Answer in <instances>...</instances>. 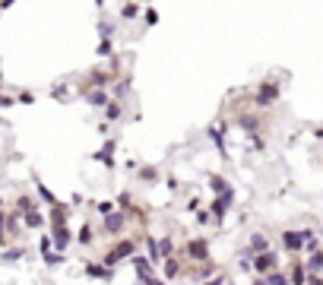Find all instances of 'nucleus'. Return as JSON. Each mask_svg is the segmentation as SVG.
<instances>
[{
  "instance_id": "obj_1",
  "label": "nucleus",
  "mask_w": 323,
  "mask_h": 285,
  "mask_svg": "<svg viewBox=\"0 0 323 285\" xmlns=\"http://www.w3.org/2000/svg\"><path fill=\"white\" fill-rule=\"evenodd\" d=\"M133 251H136V244H133V241H117V244H114V251H111V254H105V266H108V269L117 266L121 260L133 257Z\"/></svg>"
},
{
  "instance_id": "obj_2",
  "label": "nucleus",
  "mask_w": 323,
  "mask_h": 285,
  "mask_svg": "<svg viewBox=\"0 0 323 285\" xmlns=\"http://www.w3.org/2000/svg\"><path fill=\"white\" fill-rule=\"evenodd\" d=\"M276 263H279L276 254H272V251H263V254H254V263H250V266H254L260 276H266V272L276 269Z\"/></svg>"
},
{
  "instance_id": "obj_3",
  "label": "nucleus",
  "mask_w": 323,
  "mask_h": 285,
  "mask_svg": "<svg viewBox=\"0 0 323 285\" xmlns=\"http://www.w3.org/2000/svg\"><path fill=\"white\" fill-rule=\"evenodd\" d=\"M276 99H279V82H263V86L257 89V105H260V108L272 105Z\"/></svg>"
},
{
  "instance_id": "obj_4",
  "label": "nucleus",
  "mask_w": 323,
  "mask_h": 285,
  "mask_svg": "<svg viewBox=\"0 0 323 285\" xmlns=\"http://www.w3.org/2000/svg\"><path fill=\"white\" fill-rule=\"evenodd\" d=\"M232 190H225V194H219V197H215L212 200V216L215 219H225V212H228V206H232Z\"/></svg>"
},
{
  "instance_id": "obj_5",
  "label": "nucleus",
  "mask_w": 323,
  "mask_h": 285,
  "mask_svg": "<svg viewBox=\"0 0 323 285\" xmlns=\"http://www.w3.org/2000/svg\"><path fill=\"white\" fill-rule=\"evenodd\" d=\"M187 251H190V257H194L197 263H206V260H209V247H206L203 238H194V241L187 244Z\"/></svg>"
},
{
  "instance_id": "obj_6",
  "label": "nucleus",
  "mask_w": 323,
  "mask_h": 285,
  "mask_svg": "<svg viewBox=\"0 0 323 285\" xmlns=\"http://www.w3.org/2000/svg\"><path fill=\"white\" fill-rule=\"evenodd\" d=\"M48 225H51V228H64L67 225V206L57 203V206L48 209Z\"/></svg>"
},
{
  "instance_id": "obj_7",
  "label": "nucleus",
  "mask_w": 323,
  "mask_h": 285,
  "mask_svg": "<svg viewBox=\"0 0 323 285\" xmlns=\"http://www.w3.org/2000/svg\"><path fill=\"white\" fill-rule=\"evenodd\" d=\"M282 244H285V251H292V254L304 251V238H301V231H285V234H282Z\"/></svg>"
},
{
  "instance_id": "obj_8",
  "label": "nucleus",
  "mask_w": 323,
  "mask_h": 285,
  "mask_svg": "<svg viewBox=\"0 0 323 285\" xmlns=\"http://www.w3.org/2000/svg\"><path fill=\"white\" fill-rule=\"evenodd\" d=\"M70 241H73V234H70L67 225H64V228H51V244L54 247H61V251H64V247H70Z\"/></svg>"
},
{
  "instance_id": "obj_9",
  "label": "nucleus",
  "mask_w": 323,
  "mask_h": 285,
  "mask_svg": "<svg viewBox=\"0 0 323 285\" xmlns=\"http://www.w3.org/2000/svg\"><path fill=\"white\" fill-rule=\"evenodd\" d=\"M22 225H26V228H41V225H44V212L41 209H26V212H22Z\"/></svg>"
},
{
  "instance_id": "obj_10",
  "label": "nucleus",
  "mask_w": 323,
  "mask_h": 285,
  "mask_svg": "<svg viewBox=\"0 0 323 285\" xmlns=\"http://www.w3.org/2000/svg\"><path fill=\"white\" fill-rule=\"evenodd\" d=\"M124 222H127V219H124V209H121V212H111V216H105V231H108V234H117V231L124 228Z\"/></svg>"
},
{
  "instance_id": "obj_11",
  "label": "nucleus",
  "mask_w": 323,
  "mask_h": 285,
  "mask_svg": "<svg viewBox=\"0 0 323 285\" xmlns=\"http://www.w3.org/2000/svg\"><path fill=\"white\" fill-rule=\"evenodd\" d=\"M304 269L310 272V276H320V272H323V251H310V257H307Z\"/></svg>"
},
{
  "instance_id": "obj_12",
  "label": "nucleus",
  "mask_w": 323,
  "mask_h": 285,
  "mask_svg": "<svg viewBox=\"0 0 323 285\" xmlns=\"http://www.w3.org/2000/svg\"><path fill=\"white\" fill-rule=\"evenodd\" d=\"M86 102L95 105V108H105V105H108V95H105L102 89H95V86H92V89L86 92Z\"/></svg>"
},
{
  "instance_id": "obj_13",
  "label": "nucleus",
  "mask_w": 323,
  "mask_h": 285,
  "mask_svg": "<svg viewBox=\"0 0 323 285\" xmlns=\"http://www.w3.org/2000/svg\"><path fill=\"white\" fill-rule=\"evenodd\" d=\"M304 282H307V269L301 263H295L292 272H289V285H304Z\"/></svg>"
},
{
  "instance_id": "obj_14",
  "label": "nucleus",
  "mask_w": 323,
  "mask_h": 285,
  "mask_svg": "<svg viewBox=\"0 0 323 285\" xmlns=\"http://www.w3.org/2000/svg\"><path fill=\"white\" fill-rule=\"evenodd\" d=\"M111 152H114V139H111V142H105V149H102L95 159H99V162L105 165V168H114V159H111Z\"/></svg>"
},
{
  "instance_id": "obj_15",
  "label": "nucleus",
  "mask_w": 323,
  "mask_h": 285,
  "mask_svg": "<svg viewBox=\"0 0 323 285\" xmlns=\"http://www.w3.org/2000/svg\"><path fill=\"white\" fill-rule=\"evenodd\" d=\"M266 238H263V234H254V238H250V247H247V254L250 257H254V254H263V251H266Z\"/></svg>"
},
{
  "instance_id": "obj_16",
  "label": "nucleus",
  "mask_w": 323,
  "mask_h": 285,
  "mask_svg": "<svg viewBox=\"0 0 323 285\" xmlns=\"http://www.w3.org/2000/svg\"><path fill=\"white\" fill-rule=\"evenodd\" d=\"M86 272H89L92 279H108V276H111V269H108L105 263H89V266H86Z\"/></svg>"
},
{
  "instance_id": "obj_17",
  "label": "nucleus",
  "mask_w": 323,
  "mask_h": 285,
  "mask_svg": "<svg viewBox=\"0 0 323 285\" xmlns=\"http://www.w3.org/2000/svg\"><path fill=\"white\" fill-rule=\"evenodd\" d=\"M263 282H266V285H289V276H282V272L272 269V272H266V276H263Z\"/></svg>"
},
{
  "instance_id": "obj_18",
  "label": "nucleus",
  "mask_w": 323,
  "mask_h": 285,
  "mask_svg": "<svg viewBox=\"0 0 323 285\" xmlns=\"http://www.w3.org/2000/svg\"><path fill=\"white\" fill-rule=\"evenodd\" d=\"M209 184H212L215 194H225V190H232V187H228V181H225L222 174H212V177H209Z\"/></svg>"
},
{
  "instance_id": "obj_19",
  "label": "nucleus",
  "mask_w": 323,
  "mask_h": 285,
  "mask_svg": "<svg viewBox=\"0 0 323 285\" xmlns=\"http://www.w3.org/2000/svg\"><path fill=\"white\" fill-rule=\"evenodd\" d=\"M105 117H108V121H117V117H121V105H117V102H108V105H105Z\"/></svg>"
},
{
  "instance_id": "obj_20",
  "label": "nucleus",
  "mask_w": 323,
  "mask_h": 285,
  "mask_svg": "<svg viewBox=\"0 0 323 285\" xmlns=\"http://www.w3.org/2000/svg\"><path fill=\"white\" fill-rule=\"evenodd\" d=\"M165 260H168V263H165V276H177V272H181L177 260H174V257H165Z\"/></svg>"
},
{
  "instance_id": "obj_21",
  "label": "nucleus",
  "mask_w": 323,
  "mask_h": 285,
  "mask_svg": "<svg viewBox=\"0 0 323 285\" xmlns=\"http://www.w3.org/2000/svg\"><path fill=\"white\" fill-rule=\"evenodd\" d=\"M140 13V7L136 4H124V10H121V19H133Z\"/></svg>"
},
{
  "instance_id": "obj_22",
  "label": "nucleus",
  "mask_w": 323,
  "mask_h": 285,
  "mask_svg": "<svg viewBox=\"0 0 323 285\" xmlns=\"http://www.w3.org/2000/svg\"><path fill=\"white\" fill-rule=\"evenodd\" d=\"M140 177H143V181H159V171L146 165V168H140Z\"/></svg>"
},
{
  "instance_id": "obj_23",
  "label": "nucleus",
  "mask_w": 323,
  "mask_h": 285,
  "mask_svg": "<svg viewBox=\"0 0 323 285\" xmlns=\"http://www.w3.org/2000/svg\"><path fill=\"white\" fill-rule=\"evenodd\" d=\"M111 32H114V26H111L108 19H102V22H99V35H102V38H111Z\"/></svg>"
},
{
  "instance_id": "obj_24",
  "label": "nucleus",
  "mask_w": 323,
  "mask_h": 285,
  "mask_svg": "<svg viewBox=\"0 0 323 285\" xmlns=\"http://www.w3.org/2000/svg\"><path fill=\"white\" fill-rule=\"evenodd\" d=\"M38 197H41V200H48V203H51V206H57V200H54V194H51V190H48L44 184H38Z\"/></svg>"
},
{
  "instance_id": "obj_25",
  "label": "nucleus",
  "mask_w": 323,
  "mask_h": 285,
  "mask_svg": "<svg viewBox=\"0 0 323 285\" xmlns=\"http://www.w3.org/2000/svg\"><path fill=\"white\" fill-rule=\"evenodd\" d=\"M79 244H92V228H89V225L79 228Z\"/></svg>"
},
{
  "instance_id": "obj_26",
  "label": "nucleus",
  "mask_w": 323,
  "mask_h": 285,
  "mask_svg": "<svg viewBox=\"0 0 323 285\" xmlns=\"http://www.w3.org/2000/svg\"><path fill=\"white\" fill-rule=\"evenodd\" d=\"M111 212H114V203H108V200L99 203V216H111Z\"/></svg>"
},
{
  "instance_id": "obj_27",
  "label": "nucleus",
  "mask_w": 323,
  "mask_h": 285,
  "mask_svg": "<svg viewBox=\"0 0 323 285\" xmlns=\"http://www.w3.org/2000/svg\"><path fill=\"white\" fill-rule=\"evenodd\" d=\"M143 19H146V26H155V22H159V13H155V10H146V16H143Z\"/></svg>"
},
{
  "instance_id": "obj_28",
  "label": "nucleus",
  "mask_w": 323,
  "mask_h": 285,
  "mask_svg": "<svg viewBox=\"0 0 323 285\" xmlns=\"http://www.w3.org/2000/svg\"><path fill=\"white\" fill-rule=\"evenodd\" d=\"M99 54H111V41H108V38H102V44H99Z\"/></svg>"
},
{
  "instance_id": "obj_29",
  "label": "nucleus",
  "mask_w": 323,
  "mask_h": 285,
  "mask_svg": "<svg viewBox=\"0 0 323 285\" xmlns=\"http://www.w3.org/2000/svg\"><path fill=\"white\" fill-rule=\"evenodd\" d=\"M222 282H225V279H222V276H215V279H209V282H206V285H222Z\"/></svg>"
},
{
  "instance_id": "obj_30",
  "label": "nucleus",
  "mask_w": 323,
  "mask_h": 285,
  "mask_svg": "<svg viewBox=\"0 0 323 285\" xmlns=\"http://www.w3.org/2000/svg\"><path fill=\"white\" fill-rule=\"evenodd\" d=\"M0 234H7V231H4V209H0Z\"/></svg>"
},
{
  "instance_id": "obj_31",
  "label": "nucleus",
  "mask_w": 323,
  "mask_h": 285,
  "mask_svg": "<svg viewBox=\"0 0 323 285\" xmlns=\"http://www.w3.org/2000/svg\"><path fill=\"white\" fill-rule=\"evenodd\" d=\"M314 136H320V139H323V127H320V130H317V133H314Z\"/></svg>"
},
{
  "instance_id": "obj_32",
  "label": "nucleus",
  "mask_w": 323,
  "mask_h": 285,
  "mask_svg": "<svg viewBox=\"0 0 323 285\" xmlns=\"http://www.w3.org/2000/svg\"><path fill=\"white\" fill-rule=\"evenodd\" d=\"M140 285H143V282H140Z\"/></svg>"
}]
</instances>
